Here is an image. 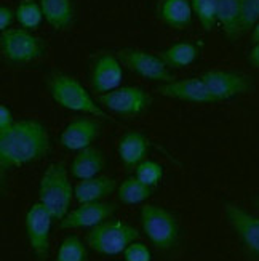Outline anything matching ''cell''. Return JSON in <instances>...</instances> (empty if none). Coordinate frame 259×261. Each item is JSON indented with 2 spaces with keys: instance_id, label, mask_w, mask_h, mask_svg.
<instances>
[{
  "instance_id": "1",
  "label": "cell",
  "mask_w": 259,
  "mask_h": 261,
  "mask_svg": "<svg viewBox=\"0 0 259 261\" xmlns=\"http://www.w3.org/2000/svg\"><path fill=\"white\" fill-rule=\"evenodd\" d=\"M51 149L48 128L37 119H21L0 133V170L2 181L8 170L42 161Z\"/></svg>"
},
{
  "instance_id": "22",
  "label": "cell",
  "mask_w": 259,
  "mask_h": 261,
  "mask_svg": "<svg viewBox=\"0 0 259 261\" xmlns=\"http://www.w3.org/2000/svg\"><path fill=\"white\" fill-rule=\"evenodd\" d=\"M240 0H218V26L229 40H235L240 34L239 28Z\"/></svg>"
},
{
  "instance_id": "17",
  "label": "cell",
  "mask_w": 259,
  "mask_h": 261,
  "mask_svg": "<svg viewBox=\"0 0 259 261\" xmlns=\"http://www.w3.org/2000/svg\"><path fill=\"white\" fill-rule=\"evenodd\" d=\"M157 16L168 28L186 29L194 18L192 4L190 0H159Z\"/></svg>"
},
{
  "instance_id": "30",
  "label": "cell",
  "mask_w": 259,
  "mask_h": 261,
  "mask_svg": "<svg viewBox=\"0 0 259 261\" xmlns=\"http://www.w3.org/2000/svg\"><path fill=\"white\" fill-rule=\"evenodd\" d=\"M16 123L13 111L8 105H0V133L10 130Z\"/></svg>"
},
{
  "instance_id": "24",
  "label": "cell",
  "mask_w": 259,
  "mask_h": 261,
  "mask_svg": "<svg viewBox=\"0 0 259 261\" xmlns=\"http://www.w3.org/2000/svg\"><path fill=\"white\" fill-rule=\"evenodd\" d=\"M15 11L19 26L27 31L37 29L45 19L40 2H37V0H19Z\"/></svg>"
},
{
  "instance_id": "13",
  "label": "cell",
  "mask_w": 259,
  "mask_h": 261,
  "mask_svg": "<svg viewBox=\"0 0 259 261\" xmlns=\"http://www.w3.org/2000/svg\"><path fill=\"white\" fill-rule=\"evenodd\" d=\"M117 212L116 203L110 202H88L80 203L60 221L61 229H87L110 220Z\"/></svg>"
},
{
  "instance_id": "11",
  "label": "cell",
  "mask_w": 259,
  "mask_h": 261,
  "mask_svg": "<svg viewBox=\"0 0 259 261\" xmlns=\"http://www.w3.org/2000/svg\"><path fill=\"white\" fill-rule=\"evenodd\" d=\"M215 103L229 101L248 93L253 87V79L246 74L224 69H213L202 74Z\"/></svg>"
},
{
  "instance_id": "32",
  "label": "cell",
  "mask_w": 259,
  "mask_h": 261,
  "mask_svg": "<svg viewBox=\"0 0 259 261\" xmlns=\"http://www.w3.org/2000/svg\"><path fill=\"white\" fill-rule=\"evenodd\" d=\"M248 63L259 71V43H254V47L248 51Z\"/></svg>"
},
{
  "instance_id": "7",
  "label": "cell",
  "mask_w": 259,
  "mask_h": 261,
  "mask_svg": "<svg viewBox=\"0 0 259 261\" xmlns=\"http://www.w3.org/2000/svg\"><path fill=\"white\" fill-rule=\"evenodd\" d=\"M98 101L107 112L122 117L141 116L152 105L151 95L144 88L136 85L119 87L117 90H112L109 93H101L98 96Z\"/></svg>"
},
{
  "instance_id": "31",
  "label": "cell",
  "mask_w": 259,
  "mask_h": 261,
  "mask_svg": "<svg viewBox=\"0 0 259 261\" xmlns=\"http://www.w3.org/2000/svg\"><path fill=\"white\" fill-rule=\"evenodd\" d=\"M15 19H16V11H13L8 5H0V31L2 32L8 31Z\"/></svg>"
},
{
  "instance_id": "19",
  "label": "cell",
  "mask_w": 259,
  "mask_h": 261,
  "mask_svg": "<svg viewBox=\"0 0 259 261\" xmlns=\"http://www.w3.org/2000/svg\"><path fill=\"white\" fill-rule=\"evenodd\" d=\"M104 164H106L104 152L95 146H90L87 149L77 152V155L71 162L69 172L78 181L90 179V178L99 176V173L104 170Z\"/></svg>"
},
{
  "instance_id": "9",
  "label": "cell",
  "mask_w": 259,
  "mask_h": 261,
  "mask_svg": "<svg viewBox=\"0 0 259 261\" xmlns=\"http://www.w3.org/2000/svg\"><path fill=\"white\" fill-rule=\"evenodd\" d=\"M222 210L246 255L253 261H259V217L234 202H224Z\"/></svg>"
},
{
  "instance_id": "20",
  "label": "cell",
  "mask_w": 259,
  "mask_h": 261,
  "mask_svg": "<svg viewBox=\"0 0 259 261\" xmlns=\"http://www.w3.org/2000/svg\"><path fill=\"white\" fill-rule=\"evenodd\" d=\"M43 18L54 31H66L74 24L75 7L72 0H39Z\"/></svg>"
},
{
  "instance_id": "33",
  "label": "cell",
  "mask_w": 259,
  "mask_h": 261,
  "mask_svg": "<svg viewBox=\"0 0 259 261\" xmlns=\"http://www.w3.org/2000/svg\"><path fill=\"white\" fill-rule=\"evenodd\" d=\"M251 40L254 42V43H259V22L253 28V31H251Z\"/></svg>"
},
{
  "instance_id": "18",
  "label": "cell",
  "mask_w": 259,
  "mask_h": 261,
  "mask_svg": "<svg viewBox=\"0 0 259 261\" xmlns=\"http://www.w3.org/2000/svg\"><path fill=\"white\" fill-rule=\"evenodd\" d=\"M117 181L110 176H95L90 179L78 181L74 188V199L78 203L101 202L117 191Z\"/></svg>"
},
{
  "instance_id": "8",
  "label": "cell",
  "mask_w": 259,
  "mask_h": 261,
  "mask_svg": "<svg viewBox=\"0 0 259 261\" xmlns=\"http://www.w3.org/2000/svg\"><path fill=\"white\" fill-rule=\"evenodd\" d=\"M123 66L142 79L152 82L166 84L175 81L170 67L162 60V56L152 55L139 48H120L114 53Z\"/></svg>"
},
{
  "instance_id": "4",
  "label": "cell",
  "mask_w": 259,
  "mask_h": 261,
  "mask_svg": "<svg viewBox=\"0 0 259 261\" xmlns=\"http://www.w3.org/2000/svg\"><path fill=\"white\" fill-rule=\"evenodd\" d=\"M139 232L134 226L110 218L104 223H101L88 232L87 244L88 247L99 255L114 256L123 253L127 247L138 241Z\"/></svg>"
},
{
  "instance_id": "29",
  "label": "cell",
  "mask_w": 259,
  "mask_h": 261,
  "mask_svg": "<svg viewBox=\"0 0 259 261\" xmlns=\"http://www.w3.org/2000/svg\"><path fill=\"white\" fill-rule=\"evenodd\" d=\"M125 261H152V253L149 250V247L144 242L134 241L127 247V250L123 252Z\"/></svg>"
},
{
  "instance_id": "3",
  "label": "cell",
  "mask_w": 259,
  "mask_h": 261,
  "mask_svg": "<svg viewBox=\"0 0 259 261\" xmlns=\"http://www.w3.org/2000/svg\"><path fill=\"white\" fill-rule=\"evenodd\" d=\"M74 191L64 164L53 162L43 172L39 183V202L56 221H61L71 208Z\"/></svg>"
},
{
  "instance_id": "34",
  "label": "cell",
  "mask_w": 259,
  "mask_h": 261,
  "mask_svg": "<svg viewBox=\"0 0 259 261\" xmlns=\"http://www.w3.org/2000/svg\"><path fill=\"white\" fill-rule=\"evenodd\" d=\"M251 200H253V205H254V207H256V208L259 210V196H254V197H253Z\"/></svg>"
},
{
  "instance_id": "10",
  "label": "cell",
  "mask_w": 259,
  "mask_h": 261,
  "mask_svg": "<svg viewBox=\"0 0 259 261\" xmlns=\"http://www.w3.org/2000/svg\"><path fill=\"white\" fill-rule=\"evenodd\" d=\"M53 217L40 202L32 203L26 213V234L37 261L50 259V232Z\"/></svg>"
},
{
  "instance_id": "14",
  "label": "cell",
  "mask_w": 259,
  "mask_h": 261,
  "mask_svg": "<svg viewBox=\"0 0 259 261\" xmlns=\"http://www.w3.org/2000/svg\"><path fill=\"white\" fill-rule=\"evenodd\" d=\"M99 135H101V123L96 120V117L83 116L71 120L63 128L60 143L67 151L80 152L92 146Z\"/></svg>"
},
{
  "instance_id": "15",
  "label": "cell",
  "mask_w": 259,
  "mask_h": 261,
  "mask_svg": "<svg viewBox=\"0 0 259 261\" xmlns=\"http://www.w3.org/2000/svg\"><path fill=\"white\" fill-rule=\"evenodd\" d=\"M123 69L122 63L116 55L104 53L98 56L92 66V85L95 92L109 93L117 90L122 84Z\"/></svg>"
},
{
  "instance_id": "26",
  "label": "cell",
  "mask_w": 259,
  "mask_h": 261,
  "mask_svg": "<svg viewBox=\"0 0 259 261\" xmlns=\"http://www.w3.org/2000/svg\"><path fill=\"white\" fill-rule=\"evenodd\" d=\"M194 15L205 32H210L218 24V0H190Z\"/></svg>"
},
{
  "instance_id": "5",
  "label": "cell",
  "mask_w": 259,
  "mask_h": 261,
  "mask_svg": "<svg viewBox=\"0 0 259 261\" xmlns=\"http://www.w3.org/2000/svg\"><path fill=\"white\" fill-rule=\"evenodd\" d=\"M141 224L144 234L159 250H171L178 245L181 228L175 213L170 210L154 203L144 205L141 208Z\"/></svg>"
},
{
  "instance_id": "21",
  "label": "cell",
  "mask_w": 259,
  "mask_h": 261,
  "mask_svg": "<svg viewBox=\"0 0 259 261\" xmlns=\"http://www.w3.org/2000/svg\"><path fill=\"white\" fill-rule=\"evenodd\" d=\"M200 55V45L194 40H183L170 45L162 51V60L168 67L173 69H183L190 64H194Z\"/></svg>"
},
{
  "instance_id": "6",
  "label": "cell",
  "mask_w": 259,
  "mask_h": 261,
  "mask_svg": "<svg viewBox=\"0 0 259 261\" xmlns=\"http://www.w3.org/2000/svg\"><path fill=\"white\" fill-rule=\"evenodd\" d=\"M0 50L13 64H27L45 55V43L27 29H8L0 36Z\"/></svg>"
},
{
  "instance_id": "2",
  "label": "cell",
  "mask_w": 259,
  "mask_h": 261,
  "mask_svg": "<svg viewBox=\"0 0 259 261\" xmlns=\"http://www.w3.org/2000/svg\"><path fill=\"white\" fill-rule=\"evenodd\" d=\"M47 85L50 96L60 108L96 119H110L109 112L98 105V101H95V98L90 95V92L78 79L64 72H54L47 79Z\"/></svg>"
},
{
  "instance_id": "28",
  "label": "cell",
  "mask_w": 259,
  "mask_h": 261,
  "mask_svg": "<svg viewBox=\"0 0 259 261\" xmlns=\"http://www.w3.org/2000/svg\"><path fill=\"white\" fill-rule=\"evenodd\" d=\"M259 22V0H240L239 28L240 34L253 31Z\"/></svg>"
},
{
  "instance_id": "27",
  "label": "cell",
  "mask_w": 259,
  "mask_h": 261,
  "mask_svg": "<svg viewBox=\"0 0 259 261\" xmlns=\"http://www.w3.org/2000/svg\"><path fill=\"white\" fill-rule=\"evenodd\" d=\"M163 165H160L155 161H142L139 165H136V176L142 185L149 186V188H155L160 183L163 178Z\"/></svg>"
},
{
  "instance_id": "16",
  "label": "cell",
  "mask_w": 259,
  "mask_h": 261,
  "mask_svg": "<svg viewBox=\"0 0 259 261\" xmlns=\"http://www.w3.org/2000/svg\"><path fill=\"white\" fill-rule=\"evenodd\" d=\"M149 151V140L146 135L138 130H130L119 140L117 144V154L120 162L131 168L139 165L142 161H146V155Z\"/></svg>"
},
{
  "instance_id": "25",
  "label": "cell",
  "mask_w": 259,
  "mask_h": 261,
  "mask_svg": "<svg viewBox=\"0 0 259 261\" xmlns=\"http://www.w3.org/2000/svg\"><path fill=\"white\" fill-rule=\"evenodd\" d=\"M87 245L78 236H67L60 244L54 261H87Z\"/></svg>"
},
{
  "instance_id": "12",
  "label": "cell",
  "mask_w": 259,
  "mask_h": 261,
  "mask_svg": "<svg viewBox=\"0 0 259 261\" xmlns=\"http://www.w3.org/2000/svg\"><path fill=\"white\" fill-rule=\"evenodd\" d=\"M157 93L165 98H171L184 103L194 105H211L215 103L205 81L200 77H186V79H175L171 82L162 84L157 87Z\"/></svg>"
},
{
  "instance_id": "23",
  "label": "cell",
  "mask_w": 259,
  "mask_h": 261,
  "mask_svg": "<svg viewBox=\"0 0 259 261\" xmlns=\"http://www.w3.org/2000/svg\"><path fill=\"white\" fill-rule=\"evenodd\" d=\"M154 192V188L142 185L136 176H128L117 188V197L125 205H138L148 200Z\"/></svg>"
}]
</instances>
